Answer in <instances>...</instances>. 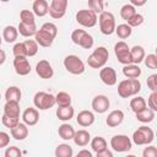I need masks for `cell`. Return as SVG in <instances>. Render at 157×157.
<instances>
[{"label":"cell","instance_id":"1","mask_svg":"<svg viewBox=\"0 0 157 157\" xmlns=\"http://www.w3.org/2000/svg\"><path fill=\"white\" fill-rule=\"evenodd\" d=\"M56 34H58V27L53 22H45L34 33V40L38 43V45L48 48L53 44Z\"/></svg>","mask_w":157,"mask_h":157},{"label":"cell","instance_id":"2","mask_svg":"<svg viewBox=\"0 0 157 157\" xmlns=\"http://www.w3.org/2000/svg\"><path fill=\"white\" fill-rule=\"evenodd\" d=\"M141 91V82L137 78H126L119 82L118 85V94L121 98H129L131 96H136Z\"/></svg>","mask_w":157,"mask_h":157},{"label":"cell","instance_id":"3","mask_svg":"<svg viewBox=\"0 0 157 157\" xmlns=\"http://www.w3.org/2000/svg\"><path fill=\"white\" fill-rule=\"evenodd\" d=\"M109 59V52L105 47H98L92 52V54L87 59L88 66L92 69H101L105 65V63Z\"/></svg>","mask_w":157,"mask_h":157},{"label":"cell","instance_id":"4","mask_svg":"<svg viewBox=\"0 0 157 157\" xmlns=\"http://www.w3.org/2000/svg\"><path fill=\"white\" fill-rule=\"evenodd\" d=\"M155 139V132L151 128L148 126H140L137 128L134 134H132V142L137 146H142V145H150Z\"/></svg>","mask_w":157,"mask_h":157},{"label":"cell","instance_id":"5","mask_svg":"<svg viewBox=\"0 0 157 157\" xmlns=\"http://www.w3.org/2000/svg\"><path fill=\"white\" fill-rule=\"evenodd\" d=\"M98 22H99V29L103 34L105 36H110L114 33L115 31V18L114 15L109 11H102L99 13L98 17Z\"/></svg>","mask_w":157,"mask_h":157},{"label":"cell","instance_id":"6","mask_svg":"<svg viewBox=\"0 0 157 157\" xmlns=\"http://www.w3.org/2000/svg\"><path fill=\"white\" fill-rule=\"evenodd\" d=\"M33 104L40 110H47L55 104V96L44 91H38L33 97Z\"/></svg>","mask_w":157,"mask_h":157},{"label":"cell","instance_id":"7","mask_svg":"<svg viewBox=\"0 0 157 157\" xmlns=\"http://www.w3.org/2000/svg\"><path fill=\"white\" fill-rule=\"evenodd\" d=\"M64 67L72 75H81L85 72V64L77 55H67L64 59Z\"/></svg>","mask_w":157,"mask_h":157},{"label":"cell","instance_id":"8","mask_svg":"<svg viewBox=\"0 0 157 157\" xmlns=\"http://www.w3.org/2000/svg\"><path fill=\"white\" fill-rule=\"evenodd\" d=\"M71 40L76 45L81 47L83 49H91L93 47V42H94L93 37L90 33H87L85 29H75L71 33Z\"/></svg>","mask_w":157,"mask_h":157},{"label":"cell","instance_id":"9","mask_svg":"<svg viewBox=\"0 0 157 157\" xmlns=\"http://www.w3.org/2000/svg\"><path fill=\"white\" fill-rule=\"evenodd\" d=\"M76 21L78 25L87 27V28H91V27L96 26L98 17H97V13H94L90 9L88 10H78L76 12Z\"/></svg>","mask_w":157,"mask_h":157},{"label":"cell","instance_id":"10","mask_svg":"<svg viewBox=\"0 0 157 157\" xmlns=\"http://www.w3.org/2000/svg\"><path fill=\"white\" fill-rule=\"evenodd\" d=\"M110 146L115 152H126L131 150L132 141L126 135H114L110 139Z\"/></svg>","mask_w":157,"mask_h":157},{"label":"cell","instance_id":"11","mask_svg":"<svg viewBox=\"0 0 157 157\" xmlns=\"http://www.w3.org/2000/svg\"><path fill=\"white\" fill-rule=\"evenodd\" d=\"M114 53H115V56L120 64H123V65L131 64L130 48L124 40H120L114 45Z\"/></svg>","mask_w":157,"mask_h":157},{"label":"cell","instance_id":"12","mask_svg":"<svg viewBox=\"0 0 157 157\" xmlns=\"http://www.w3.org/2000/svg\"><path fill=\"white\" fill-rule=\"evenodd\" d=\"M67 0H52L50 5H49V10L48 13L53 17V18H61L65 16L66 13V9H67Z\"/></svg>","mask_w":157,"mask_h":157},{"label":"cell","instance_id":"13","mask_svg":"<svg viewBox=\"0 0 157 157\" xmlns=\"http://www.w3.org/2000/svg\"><path fill=\"white\" fill-rule=\"evenodd\" d=\"M99 78L101 81L107 86H114L117 83V72L110 66H103L99 71Z\"/></svg>","mask_w":157,"mask_h":157},{"label":"cell","instance_id":"14","mask_svg":"<svg viewBox=\"0 0 157 157\" xmlns=\"http://www.w3.org/2000/svg\"><path fill=\"white\" fill-rule=\"evenodd\" d=\"M13 67L16 74L20 76H26L31 72V64L28 63L27 56H15Z\"/></svg>","mask_w":157,"mask_h":157},{"label":"cell","instance_id":"15","mask_svg":"<svg viewBox=\"0 0 157 157\" xmlns=\"http://www.w3.org/2000/svg\"><path fill=\"white\" fill-rule=\"evenodd\" d=\"M36 72L39 77L45 78V80L52 78L54 75V70L48 60H39L36 65Z\"/></svg>","mask_w":157,"mask_h":157},{"label":"cell","instance_id":"16","mask_svg":"<svg viewBox=\"0 0 157 157\" xmlns=\"http://www.w3.org/2000/svg\"><path fill=\"white\" fill-rule=\"evenodd\" d=\"M109 105H110L109 98L104 94H98L92 99V108L96 113H99V114L105 113L108 110Z\"/></svg>","mask_w":157,"mask_h":157},{"label":"cell","instance_id":"17","mask_svg":"<svg viewBox=\"0 0 157 157\" xmlns=\"http://www.w3.org/2000/svg\"><path fill=\"white\" fill-rule=\"evenodd\" d=\"M22 120L27 126H33L38 123L39 120V113L38 109L33 108V107H28L23 110L22 113Z\"/></svg>","mask_w":157,"mask_h":157},{"label":"cell","instance_id":"18","mask_svg":"<svg viewBox=\"0 0 157 157\" xmlns=\"http://www.w3.org/2000/svg\"><path fill=\"white\" fill-rule=\"evenodd\" d=\"M10 132H11V136L17 140V141H22L25 140L27 136H28V128L25 123H17L13 128L10 129Z\"/></svg>","mask_w":157,"mask_h":157},{"label":"cell","instance_id":"19","mask_svg":"<svg viewBox=\"0 0 157 157\" xmlns=\"http://www.w3.org/2000/svg\"><path fill=\"white\" fill-rule=\"evenodd\" d=\"M76 121L82 128L91 126L94 123V114L91 110H81L76 117Z\"/></svg>","mask_w":157,"mask_h":157},{"label":"cell","instance_id":"20","mask_svg":"<svg viewBox=\"0 0 157 157\" xmlns=\"http://www.w3.org/2000/svg\"><path fill=\"white\" fill-rule=\"evenodd\" d=\"M123 120H124V113H123V110L115 109V110H112L108 114V117L105 119V124L109 128H115V126L120 125L123 123Z\"/></svg>","mask_w":157,"mask_h":157},{"label":"cell","instance_id":"21","mask_svg":"<svg viewBox=\"0 0 157 157\" xmlns=\"http://www.w3.org/2000/svg\"><path fill=\"white\" fill-rule=\"evenodd\" d=\"M72 140H74V142H75L76 146L83 147V146H87L88 142L91 141V135H90V132H88L87 130L81 129V130L75 131Z\"/></svg>","mask_w":157,"mask_h":157},{"label":"cell","instance_id":"22","mask_svg":"<svg viewBox=\"0 0 157 157\" xmlns=\"http://www.w3.org/2000/svg\"><path fill=\"white\" fill-rule=\"evenodd\" d=\"M20 102L16 101H6L4 105V114L12 118H20Z\"/></svg>","mask_w":157,"mask_h":157},{"label":"cell","instance_id":"23","mask_svg":"<svg viewBox=\"0 0 157 157\" xmlns=\"http://www.w3.org/2000/svg\"><path fill=\"white\" fill-rule=\"evenodd\" d=\"M49 10V4L47 0H34L33 5H32V11L36 16L38 17H43L48 13Z\"/></svg>","mask_w":157,"mask_h":157},{"label":"cell","instance_id":"24","mask_svg":"<svg viewBox=\"0 0 157 157\" xmlns=\"http://www.w3.org/2000/svg\"><path fill=\"white\" fill-rule=\"evenodd\" d=\"M56 117L59 120L61 121H67V120H71L74 118V114H75V110L74 108L70 105H64V107H58L56 109Z\"/></svg>","mask_w":157,"mask_h":157},{"label":"cell","instance_id":"25","mask_svg":"<svg viewBox=\"0 0 157 157\" xmlns=\"http://www.w3.org/2000/svg\"><path fill=\"white\" fill-rule=\"evenodd\" d=\"M123 75L128 78H139V76L141 75V69L137 64H126L123 67Z\"/></svg>","mask_w":157,"mask_h":157},{"label":"cell","instance_id":"26","mask_svg":"<svg viewBox=\"0 0 157 157\" xmlns=\"http://www.w3.org/2000/svg\"><path fill=\"white\" fill-rule=\"evenodd\" d=\"M17 31L22 37H32L37 32V26H36V23L31 25V23H25V22L20 21V23L17 26Z\"/></svg>","mask_w":157,"mask_h":157},{"label":"cell","instance_id":"27","mask_svg":"<svg viewBox=\"0 0 157 157\" xmlns=\"http://www.w3.org/2000/svg\"><path fill=\"white\" fill-rule=\"evenodd\" d=\"M130 58H131V63L132 64H140L141 61H144L145 58V50L141 45H134L130 49Z\"/></svg>","mask_w":157,"mask_h":157},{"label":"cell","instance_id":"28","mask_svg":"<svg viewBox=\"0 0 157 157\" xmlns=\"http://www.w3.org/2000/svg\"><path fill=\"white\" fill-rule=\"evenodd\" d=\"M58 134H59V136H60L63 140L69 141V140H72L74 134H75V129H74L70 124L64 123V124H61V125L59 126V129H58Z\"/></svg>","mask_w":157,"mask_h":157},{"label":"cell","instance_id":"29","mask_svg":"<svg viewBox=\"0 0 157 157\" xmlns=\"http://www.w3.org/2000/svg\"><path fill=\"white\" fill-rule=\"evenodd\" d=\"M17 36H18V31L13 26H6L2 31V39L6 43H13L17 39Z\"/></svg>","mask_w":157,"mask_h":157},{"label":"cell","instance_id":"30","mask_svg":"<svg viewBox=\"0 0 157 157\" xmlns=\"http://www.w3.org/2000/svg\"><path fill=\"white\" fill-rule=\"evenodd\" d=\"M155 113L156 112H153L152 109H150V108L146 107L145 109H142V110H140V112H137L135 114H136V119L139 121L147 124V123H151L155 119Z\"/></svg>","mask_w":157,"mask_h":157},{"label":"cell","instance_id":"31","mask_svg":"<svg viewBox=\"0 0 157 157\" xmlns=\"http://www.w3.org/2000/svg\"><path fill=\"white\" fill-rule=\"evenodd\" d=\"M22 97V92L17 86H10L5 92V99L6 101H16L20 102Z\"/></svg>","mask_w":157,"mask_h":157},{"label":"cell","instance_id":"32","mask_svg":"<svg viewBox=\"0 0 157 157\" xmlns=\"http://www.w3.org/2000/svg\"><path fill=\"white\" fill-rule=\"evenodd\" d=\"M146 107H147V104H146V101H145L144 97L135 96V97L130 101V108H131V110H132L134 113H137V112L145 109Z\"/></svg>","mask_w":157,"mask_h":157},{"label":"cell","instance_id":"33","mask_svg":"<svg viewBox=\"0 0 157 157\" xmlns=\"http://www.w3.org/2000/svg\"><path fill=\"white\" fill-rule=\"evenodd\" d=\"M117 36L120 38V39H126L128 37L131 36L132 33V28L128 25V23H121V25H118V27H115V31Z\"/></svg>","mask_w":157,"mask_h":157},{"label":"cell","instance_id":"34","mask_svg":"<svg viewBox=\"0 0 157 157\" xmlns=\"http://www.w3.org/2000/svg\"><path fill=\"white\" fill-rule=\"evenodd\" d=\"M74 155L72 147L67 144H60L55 148V156L56 157H71Z\"/></svg>","mask_w":157,"mask_h":157},{"label":"cell","instance_id":"35","mask_svg":"<svg viewBox=\"0 0 157 157\" xmlns=\"http://www.w3.org/2000/svg\"><path fill=\"white\" fill-rule=\"evenodd\" d=\"M55 104L58 107H64V105H70L71 104V96L67 92L60 91L55 94Z\"/></svg>","mask_w":157,"mask_h":157},{"label":"cell","instance_id":"36","mask_svg":"<svg viewBox=\"0 0 157 157\" xmlns=\"http://www.w3.org/2000/svg\"><path fill=\"white\" fill-rule=\"evenodd\" d=\"M90 144H91V148L97 153V152H99V151H102V150H104L105 147H107V141H105V139H103L102 136H96V137H93L91 141H90Z\"/></svg>","mask_w":157,"mask_h":157},{"label":"cell","instance_id":"37","mask_svg":"<svg viewBox=\"0 0 157 157\" xmlns=\"http://www.w3.org/2000/svg\"><path fill=\"white\" fill-rule=\"evenodd\" d=\"M25 44V48H26V53H27V56H34L37 53H38V43L34 40V39H27L23 42Z\"/></svg>","mask_w":157,"mask_h":157},{"label":"cell","instance_id":"38","mask_svg":"<svg viewBox=\"0 0 157 157\" xmlns=\"http://www.w3.org/2000/svg\"><path fill=\"white\" fill-rule=\"evenodd\" d=\"M134 13H136V9H135V6L131 5V4H125V5H123L121 9H120V16H121V18L125 20V21H128Z\"/></svg>","mask_w":157,"mask_h":157},{"label":"cell","instance_id":"39","mask_svg":"<svg viewBox=\"0 0 157 157\" xmlns=\"http://www.w3.org/2000/svg\"><path fill=\"white\" fill-rule=\"evenodd\" d=\"M20 20L21 22H25V23H36V15L33 13V11H29V10H22L20 12Z\"/></svg>","mask_w":157,"mask_h":157},{"label":"cell","instance_id":"40","mask_svg":"<svg viewBox=\"0 0 157 157\" xmlns=\"http://www.w3.org/2000/svg\"><path fill=\"white\" fill-rule=\"evenodd\" d=\"M88 9L94 13H101L104 11V1L103 0H88Z\"/></svg>","mask_w":157,"mask_h":157},{"label":"cell","instance_id":"41","mask_svg":"<svg viewBox=\"0 0 157 157\" xmlns=\"http://www.w3.org/2000/svg\"><path fill=\"white\" fill-rule=\"evenodd\" d=\"M128 25L132 28V27H139V26H141L142 25V22H144V16L141 15V13H134L128 21Z\"/></svg>","mask_w":157,"mask_h":157},{"label":"cell","instance_id":"42","mask_svg":"<svg viewBox=\"0 0 157 157\" xmlns=\"http://www.w3.org/2000/svg\"><path fill=\"white\" fill-rule=\"evenodd\" d=\"M144 61H145V65L148 69H152V70L157 69V56H156V54H147L144 58Z\"/></svg>","mask_w":157,"mask_h":157},{"label":"cell","instance_id":"43","mask_svg":"<svg viewBox=\"0 0 157 157\" xmlns=\"http://www.w3.org/2000/svg\"><path fill=\"white\" fill-rule=\"evenodd\" d=\"M12 53L15 56H27V53H26V48H25V44L23 42H20V43H16L12 48Z\"/></svg>","mask_w":157,"mask_h":157},{"label":"cell","instance_id":"44","mask_svg":"<svg viewBox=\"0 0 157 157\" xmlns=\"http://www.w3.org/2000/svg\"><path fill=\"white\" fill-rule=\"evenodd\" d=\"M1 121H2V124H4V126H6V128H9V129H11V128H13L20 120H18V118H12V117H7V115H2V118H1Z\"/></svg>","mask_w":157,"mask_h":157},{"label":"cell","instance_id":"45","mask_svg":"<svg viewBox=\"0 0 157 157\" xmlns=\"http://www.w3.org/2000/svg\"><path fill=\"white\" fill-rule=\"evenodd\" d=\"M147 105H148V108L152 109L153 112H157V91L152 92V93L148 96Z\"/></svg>","mask_w":157,"mask_h":157},{"label":"cell","instance_id":"46","mask_svg":"<svg viewBox=\"0 0 157 157\" xmlns=\"http://www.w3.org/2000/svg\"><path fill=\"white\" fill-rule=\"evenodd\" d=\"M4 155H5V157H20L22 155V152H21V150L18 147L10 146V147L6 148V151H5Z\"/></svg>","mask_w":157,"mask_h":157},{"label":"cell","instance_id":"47","mask_svg":"<svg viewBox=\"0 0 157 157\" xmlns=\"http://www.w3.org/2000/svg\"><path fill=\"white\" fill-rule=\"evenodd\" d=\"M147 87L152 92L157 91V75L156 74H152V75H150L147 77Z\"/></svg>","mask_w":157,"mask_h":157},{"label":"cell","instance_id":"48","mask_svg":"<svg viewBox=\"0 0 157 157\" xmlns=\"http://www.w3.org/2000/svg\"><path fill=\"white\" fill-rule=\"evenodd\" d=\"M142 156L144 157H156L157 156V148L155 146H147L142 151Z\"/></svg>","mask_w":157,"mask_h":157},{"label":"cell","instance_id":"49","mask_svg":"<svg viewBox=\"0 0 157 157\" xmlns=\"http://www.w3.org/2000/svg\"><path fill=\"white\" fill-rule=\"evenodd\" d=\"M10 144V135L5 131H0V148L9 146Z\"/></svg>","mask_w":157,"mask_h":157},{"label":"cell","instance_id":"50","mask_svg":"<svg viewBox=\"0 0 157 157\" xmlns=\"http://www.w3.org/2000/svg\"><path fill=\"white\" fill-rule=\"evenodd\" d=\"M96 155H97V157H113V152H112V151H109V150H108V147H105L104 150H102V151L97 152Z\"/></svg>","mask_w":157,"mask_h":157},{"label":"cell","instance_id":"51","mask_svg":"<svg viewBox=\"0 0 157 157\" xmlns=\"http://www.w3.org/2000/svg\"><path fill=\"white\" fill-rule=\"evenodd\" d=\"M146 2H147V0H130V4L134 5L135 7H136V6H137V7H139V6H144Z\"/></svg>","mask_w":157,"mask_h":157},{"label":"cell","instance_id":"52","mask_svg":"<svg viewBox=\"0 0 157 157\" xmlns=\"http://www.w3.org/2000/svg\"><path fill=\"white\" fill-rule=\"evenodd\" d=\"M82 156H86V157H92V152H90L88 150H81V151H78L77 157H82Z\"/></svg>","mask_w":157,"mask_h":157},{"label":"cell","instance_id":"53","mask_svg":"<svg viewBox=\"0 0 157 157\" xmlns=\"http://www.w3.org/2000/svg\"><path fill=\"white\" fill-rule=\"evenodd\" d=\"M5 59H6V54L2 49H0V65H2L5 63Z\"/></svg>","mask_w":157,"mask_h":157},{"label":"cell","instance_id":"54","mask_svg":"<svg viewBox=\"0 0 157 157\" xmlns=\"http://www.w3.org/2000/svg\"><path fill=\"white\" fill-rule=\"evenodd\" d=\"M1 42H2V37L0 36V45H1Z\"/></svg>","mask_w":157,"mask_h":157},{"label":"cell","instance_id":"55","mask_svg":"<svg viewBox=\"0 0 157 157\" xmlns=\"http://www.w3.org/2000/svg\"><path fill=\"white\" fill-rule=\"evenodd\" d=\"M0 1H2V2H7V1H10V0H0Z\"/></svg>","mask_w":157,"mask_h":157},{"label":"cell","instance_id":"56","mask_svg":"<svg viewBox=\"0 0 157 157\" xmlns=\"http://www.w3.org/2000/svg\"><path fill=\"white\" fill-rule=\"evenodd\" d=\"M0 99H1V93H0Z\"/></svg>","mask_w":157,"mask_h":157}]
</instances>
